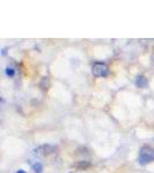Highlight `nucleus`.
I'll list each match as a JSON object with an SVG mask.
<instances>
[{"label": "nucleus", "instance_id": "nucleus-2", "mask_svg": "<svg viewBox=\"0 0 154 173\" xmlns=\"http://www.w3.org/2000/svg\"><path fill=\"white\" fill-rule=\"evenodd\" d=\"M91 73L96 77H106L109 74V68L103 63H94L91 67Z\"/></svg>", "mask_w": 154, "mask_h": 173}, {"label": "nucleus", "instance_id": "nucleus-5", "mask_svg": "<svg viewBox=\"0 0 154 173\" xmlns=\"http://www.w3.org/2000/svg\"><path fill=\"white\" fill-rule=\"evenodd\" d=\"M74 166L78 168H81V170L82 168L85 170V168H88L89 166H91V163H89V162H86V160H81V162H78Z\"/></svg>", "mask_w": 154, "mask_h": 173}, {"label": "nucleus", "instance_id": "nucleus-1", "mask_svg": "<svg viewBox=\"0 0 154 173\" xmlns=\"http://www.w3.org/2000/svg\"><path fill=\"white\" fill-rule=\"evenodd\" d=\"M154 162V148L153 147H143L139 150V155H138V163L140 165H147V164Z\"/></svg>", "mask_w": 154, "mask_h": 173}, {"label": "nucleus", "instance_id": "nucleus-10", "mask_svg": "<svg viewBox=\"0 0 154 173\" xmlns=\"http://www.w3.org/2000/svg\"><path fill=\"white\" fill-rule=\"evenodd\" d=\"M152 61H153V63H154V51H153V54H152Z\"/></svg>", "mask_w": 154, "mask_h": 173}, {"label": "nucleus", "instance_id": "nucleus-4", "mask_svg": "<svg viewBox=\"0 0 154 173\" xmlns=\"http://www.w3.org/2000/svg\"><path fill=\"white\" fill-rule=\"evenodd\" d=\"M136 86L138 87V88H146V87L148 86V80L144 76V75H138L137 79H136Z\"/></svg>", "mask_w": 154, "mask_h": 173}, {"label": "nucleus", "instance_id": "nucleus-7", "mask_svg": "<svg viewBox=\"0 0 154 173\" xmlns=\"http://www.w3.org/2000/svg\"><path fill=\"white\" fill-rule=\"evenodd\" d=\"M6 74H7V76L14 77V75H15L14 69H13V68H10V67H7L6 68Z\"/></svg>", "mask_w": 154, "mask_h": 173}, {"label": "nucleus", "instance_id": "nucleus-3", "mask_svg": "<svg viewBox=\"0 0 154 173\" xmlns=\"http://www.w3.org/2000/svg\"><path fill=\"white\" fill-rule=\"evenodd\" d=\"M36 151H38V154L43 155V156H49V155L55 154L57 151V147L51 145V144H43V145L38 147Z\"/></svg>", "mask_w": 154, "mask_h": 173}, {"label": "nucleus", "instance_id": "nucleus-9", "mask_svg": "<svg viewBox=\"0 0 154 173\" xmlns=\"http://www.w3.org/2000/svg\"><path fill=\"white\" fill-rule=\"evenodd\" d=\"M6 54V48H4V50H2V56H5Z\"/></svg>", "mask_w": 154, "mask_h": 173}, {"label": "nucleus", "instance_id": "nucleus-6", "mask_svg": "<svg viewBox=\"0 0 154 173\" xmlns=\"http://www.w3.org/2000/svg\"><path fill=\"white\" fill-rule=\"evenodd\" d=\"M33 171H34L35 173H42V171H43V165L41 163H35L34 165H33Z\"/></svg>", "mask_w": 154, "mask_h": 173}, {"label": "nucleus", "instance_id": "nucleus-8", "mask_svg": "<svg viewBox=\"0 0 154 173\" xmlns=\"http://www.w3.org/2000/svg\"><path fill=\"white\" fill-rule=\"evenodd\" d=\"M16 173H26V172H24L23 170H19V171H18Z\"/></svg>", "mask_w": 154, "mask_h": 173}]
</instances>
